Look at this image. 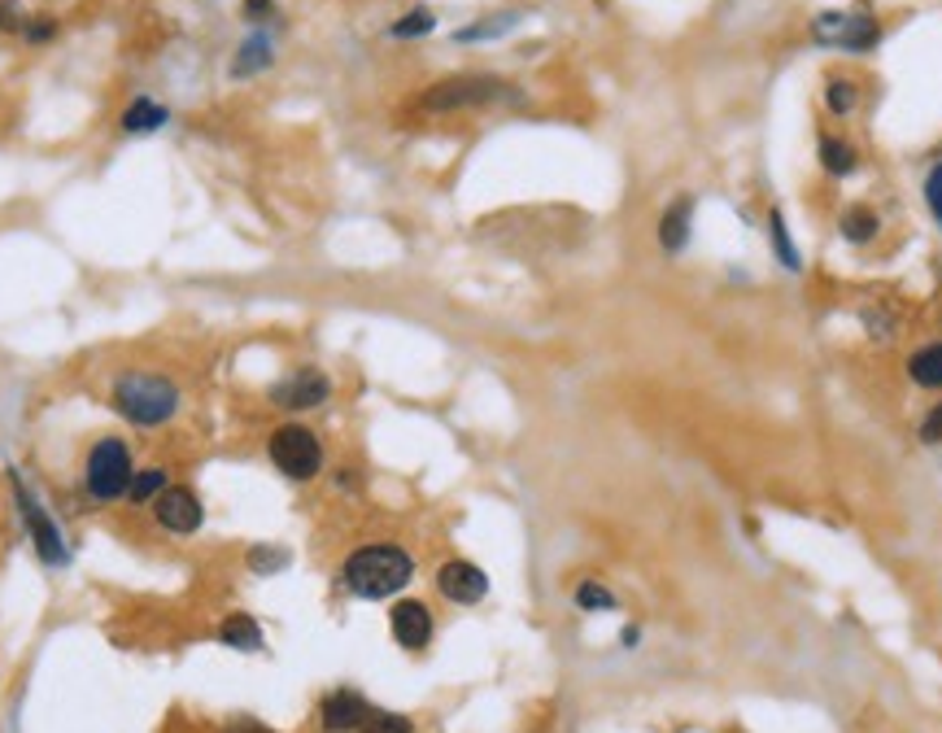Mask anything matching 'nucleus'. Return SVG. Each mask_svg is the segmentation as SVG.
<instances>
[{
	"instance_id": "obj_19",
	"label": "nucleus",
	"mask_w": 942,
	"mask_h": 733,
	"mask_svg": "<svg viewBox=\"0 0 942 733\" xmlns=\"http://www.w3.org/2000/svg\"><path fill=\"white\" fill-rule=\"evenodd\" d=\"M820 166L829 171V175H856V166H860V153L856 145H847V141H838V136H820Z\"/></svg>"
},
{
	"instance_id": "obj_14",
	"label": "nucleus",
	"mask_w": 942,
	"mask_h": 733,
	"mask_svg": "<svg viewBox=\"0 0 942 733\" xmlns=\"http://www.w3.org/2000/svg\"><path fill=\"white\" fill-rule=\"evenodd\" d=\"M271 62H276V44H271V35L253 31V35L236 49V58H231V79H253V74L267 71Z\"/></svg>"
},
{
	"instance_id": "obj_25",
	"label": "nucleus",
	"mask_w": 942,
	"mask_h": 733,
	"mask_svg": "<svg viewBox=\"0 0 942 733\" xmlns=\"http://www.w3.org/2000/svg\"><path fill=\"white\" fill-rule=\"evenodd\" d=\"M825 105H829L838 118H847V114L860 105L856 83H851V79H829V87H825Z\"/></svg>"
},
{
	"instance_id": "obj_5",
	"label": "nucleus",
	"mask_w": 942,
	"mask_h": 733,
	"mask_svg": "<svg viewBox=\"0 0 942 733\" xmlns=\"http://www.w3.org/2000/svg\"><path fill=\"white\" fill-rule=\"evenodd\" d=\"M267 454L297 485H306V481H314L323 472V441H319V433H310L306 424H280V429H271Z\"/></svg>"
},
{
	"instance_id": "obj_11",
	"label": "nucleus",
	"mask_w": 942,
	"mask_h": 733,
	"mask_svg": "<svg viewBox=\"0 0 942 733\" xmlns=\"http://www.w3.org/2000/svg\"><path fill=\"white\" fill-rule=\"evenodd\" d=\"M389 629H393L402 651H424L433 642V611L424 602H415V598H402L389 611Z\"/></svg>"
},
{
	"instance_id": "obj_21",
	"label": "nucleus",
	"mask_w": 942,
	"mask_h": 733,
	"mask_svg": "<svg viewBox=\"0 0 942 733\" xmlns=\"http://www.w3.org/2000/svg\"><path fill=\"white\" fill-rule=\"evenodd\" d=\"M768 240H773V249H777V258H781L786 271H803V258H798L795 240H790V231H786V219H781L777 210L768 215Z\"/></svg>"
},
{
	"instance_id": "obj_30",
	"label": "nucleus",
	"mask_w": 942,
	"mask_h": 733,
	"mask_svg": "<svg viewBox=\"0 0 942 733\" xmlns=\"http://www.w3.org/2000/svg\"><path fill=\"white\" fill-rule=\"evenodd\" d=\"M925 202H930V210H934V219L942 227V162L930 171V179H925Z\"/></svg>"
},
{
	"instance_id": "obj_32",
	"label": "nucleus",
	"mask_w": 942,
	"mask_h": 733,
	"mask_svg": "<svg viewBox=\"0 0 942 733\" xmlns=\"http://www.w3.org/2000/svg\"><path fill=\"white\" fill-rule=\"evenodd\" d=\"M240 13H245V22H267V18H276V0H245L240 4Z\"/></svg>"
},
{
	"instance_id": "obj_17",
	"label": "nucleus",
	"mask_w": 942,
	"mask_h": 733,
	"mask_svg": "<svg viewBox=\"0 0 942 733\" xmlns=\"http://www.w3.org/2000/svg\"><path fill=\"white\" fill-rule=\"evenodd\" d=\"M908 380L921 384V389H942V341L921 345V350L908 359Z\"/></svg>"
},
{
	"instance_id": "obj_12",
	"label": "nucleus",
	"mask_w": 942,
	"mask_h": 733,
	"mask_svg": "<svg viewBox=\"0 0 942 733\" xmlns=\"http://www.w3.org/2000/svg\"><path fill=\"white\" fill-rule=\"evenodd\" d=\"M366 716H371V708H366V699L359 690H332L319 703V725H323V733H359Z\"/></svg>"
},
{
	"instance_id": "obj_24",
	"label": "nucleus",
	"mask_w": 942,
	"mask_h": 733,
	"mask_svg": "<svg viewBox=\"0 0 942 733\" xmlns=\"http://www.w3.org/2000/svg\"><path fill=\"white\" fill-rule=\"evenodd\" d=\"M289 559H292V555L284 550V546H253L245 564H249V572H258V577H271V572H284V568H289Z\"/></svg>"
},
{
	"instance_id": "obj_3",
	"label": "nucleus",
	"mask_w": 942,
	"mask_h": 733,
	"mask_svg": "<svg viewBox=\"0 0 942 733\" xmlns=\"http://www.w3.org/2000/svg\"><path fill=\"white\" fill-rule=\"evenodd\" d=\"M132 476H136V463H132V445L123 437H101L83 458V489L92 503L127 498Z\"/></svg>"
},
{
	"instance_id": "obj_4",
	"label": "nucleus",
	"mask_w": 942,
	"mask_h": 733,
	"mask_svg": "<svg viewBox=\"0 0 942 733\" xmlns=\"http://www.w3.org/2000/svg\"><path fill=\"white\" fill-rule=\"evenodd\" d=\"M510 96H515V87L498 74H449L420 96V105L428 114H449V110H476V105H494Z\"/></svg>"
},
{
	"instance_id": "obj_29",
	"label": "nucleus",
	"mask_w": 942,
	"mask_h": 733,
	"mask_svg": "<svg viewBox=\"0 0 942 733\" xmlns=\"http://www.w3.org/2000/svg\"><path fill=\"white\" fill-rule=\"evenodd\" d=\"M860 319H865V328H869L872 341H890V337H894V319H890L886 310H865Z\"/></svg>"
},
{
	"instance_id": "obj_26",
	"label": "nucleus",
	"mask_w": 942,
	"mask_h": 733,
	"mask_svg": "<svg viewBox=\"0 0 942 733\" xmlns=\"http://www.w3.org/2000/svg\"><path fill=\"white\" fill-rule=\"evenodd\" d=\"M577 607L580 611H615V593L607 586H598V581H580Z\"/></svg>"
},
{
	"instance_id": "obj_31",
	"label": "nucleus",
	"mask_w": 942,
	"mask_h": 733,
	"mask_svg": "<svg viewBox=\"0 0 942 733\" xmlns=\"http://www.w3.org/2000/svg\"><path fill=\"white\" fill-rule=\"evenodd\" d=\"M53 31H58V22H53V18H44V13H35V18L27 22V31H22V35H27L31 44H44V40H53Z\"/></svg>"
},
{
	"instance_id": "obj_6",
	"label": "nucleus",
	"mask_w": 942,
	"mask_h": 733,
	"mask_svg": "<svg viewBox=\"0 0 942 733\" xmlns=\"http://www.w3.org/2000/svg\"><path fill=\"white\" fill-rule=\"evenodd\" d=\"M9 485H13L18 512H22V524H27L31 541H35V550H40V559H44V564H53V568L71 564V550H66V541H62V528L49 519V512L40 507V498L22 485V476H18V472H9Z\"/></svg>"
},
{
	"instance_id": "obj_10",
	"label": "nucleus",
	"mask_w": 942,
	"mask_h": 733,
	"mask_svg": "<svg viewBox=\"0 0 942 733\" xmlns=\"http://www.w3.org/2000/svg\"><path fill=\"white\" fill-rule=\"evenodd\" d=\"M436 589H441L449 602L472 607V602H480V598L489 593V577H485V568H476V564H467V559H449V564L436 568Z\"/></svg>"
},
{
	"instance_id": "obj_15",
	"label": "nucleus",
	"mask_w": 942,
	"mask_h": 733,
	"mask_svg": "<svg viewBox=\"0 0 942 733\" xmlns=\"http://www.w3.org/2000/svg\"><path fill=\"white\" fill-rule=\"evenodd\" d=\"M166 123H170V110H166V105H157V101H148V96H136V101L123 110V118H118V127H123L127 136L162 132Z\"/></svg>"
},
{
	"instance_id": "obj_34",
	"label": "nucleus",
	"mask_w": 942,
	"mask_h": 733,
	"mask_svg": "<svg viewBox=\"0 0 942 733\" xmlns=\"http://www.w3.org/2000/svg\"><path fill=\"white\" fill-rule=\"evenodd\" d=\"M236 733H271V730H262V725H249V721H245V725H236Z\"/></svg>"
},
{
	"instance_id": "obj_18",
	"label": "nucleus",
	"mask_w": 942,
	"mask_h": 733,
	"mask_svg": "<svg viewBox=\"0 0 942 733\" xmlns=\"http://www.w3.org/2000/svg\"><path fill=\"white\" fill-rule=\"evenodd\" d=\"M166 489H170V472H166V467H136L127 498H132L136 507H153L157 494H166Z\"/></svg>"
},
{
	"instance_id": "obj_2",
	"label": "nucleus",
	"mask_w": 942,
	"mask_h": 733,
	"mask_svg": "<svg viewBox=\"0 0 942 733\" xmlns=\"http://www.w3.org/2000/svg\"><path fill=\"white\" fill-rule=\"evenodd\" d=\"M415 577V559L411 550L393 546V541H375V546H359L345 564H341V586L350 589L354 598H366V602H380V598H393L411 586Z\"/></svg>"
},
{
	"instance_id": "obj_28",
	"label": "nucleus",
	"mask_w": 942,
	"mask_h": 733,
	"mask_svg": "<svg viewBox=\"0 0 942 733\" xmlns=\"http://www.w3.org/2000/svg\"><path fill=\"white\" fill-rule=\"evenodd\" d=\"M27 22H31V13H27L18 0H0V31L22 35V31H27Z\"/></svg>"
},
{
	"instance_id": "obj_20",
	"label": "nucleus",
	"mask_w": 942,
	"mask_h": 733,
	"mask_svg": "<svg viewBox=\"0 0 942 733\" xmlns=\"http://www.w3.org/2000/svg\"><path fill=\"white\" fill-rule=\"evenodd\" d=\"M877 227H881V219L872 215L869 206H851V210H842V219H838L842 240H851V245H869L872 236H877Z\"/></svg>"
},
{
	"instance_id": "obj_9",
	"label": "nucleus",
	"mask_w": 942,
	"mask_h": 733,
	"mask_svg": "<svg viewBox=\"0 0 942 733\" xmlns=\"http://www.w3.org/2000/svg\"><path fill=\"white\" fill-rule=\"evenodd\" d=\"M153 519H157L166 533H175V537H193V533L206 524V507H201V498H197L188 485H170L166 494H157Z\"/></svg>"
},
{
	"instance_id": "obj_27",
	"label": "nucleus",
	"mask_w": 942,
	"mask_h": 733,
	"mask_svg": "<svg viewBox=\"0 0 942 733\" xmlns=\"http://www.w3.org/2000/svg\"><path fill=\"white\" fill-rule=\"evenodd\" d=\"M359 733H415V725L402 712H371Z\"/></svg>"
},
{
	"instance_id": "obj_33",
	"label": "nucleus",
	"mask_w": 942,
	"mask_h": 733,
	"mask_svg": "<svg viewBox=\"0 0 942 733\" xmlns=\"http://www.w3.org/2000/svg\"><path fill=\"white\" fill-rule=\"evenodd\" d=\"M921 441H925V445H942V402L921 420Z\"/></svg>"
},
{
	"instance_id": "obj_1",
	"label": "nucleus",
	"mask_w": 942,
	"mask_h": 733,
	"mask_svg": "<svg viewBox=\"0 0 942 733\" xmlns=\"http://www.w3.org/2000/svg\"><path fill=\"white\" fill-rule=\"evenodd\" d=\"M110 406L132 429H162L179 415V384L157 371H123L110 384Z\"/></svg>"
},
{
	"instance_id": "obj_16",
	"label": "nucleus",
	"mask_w": 942,
	"mask_h": 733,
	"mask_svg": "<svg viewBox=\"0 0 942 733\" xmlns=\"http://www.w3.org/2000/svg\"><path fill=\"white\" fill-rule=\"evenodd\" d=\"M218 642L231 647V651H262V624L249 611H231L218 624Z\"/></svg>"
},
{
	"instance_id": "obj_8",
	"label": "nucleus",
	"mask_w": 942,
	"mask_h": 733,
	"mask_svg": "<svg viewBox=\"0 0 942 733\" xmlns=\"http://www.w3.org/2000/svg\"><path fill=\"white\" fill-rule=\"evenodd\" d=\"M267 398L280 411H319L332 398V380L319 366H297V371H289L284 380H276L267 389Z\"/></svg>"
},
{
	"instance_id": "obj_22",
	"label": "nucleus",
	"mask_w": 942,
	"mask_h": 733,
	"mask_svg": "<svg viewBox=\"0 0 942 733\" xmlns=\"http://www.w3.org/2000/svg\"><path fill=\"white\" fill-rule=\"evenodd\" d=\"M433 27H436V13H433V9H424V4H420V9L402 13V18H397V22L389 27V35H393V40H420V35H428Z\"/></svg>"
},
{
	"instance_id": "obj_7",
	"label": "nucleus",
	"mask_w": 942,
	"mask_h": 733,
	"mask_svg": "<svg viewBox=\"0 0 942 733\" xmlns=\"http://www.w3.org/2000/svg\"><path fill=\"white\" fill-rule=\"evenodd\" d=\"M811 35L820 44L842 49V53H865V49H872L881 40V27H877V18H869V13H820L811 22Z\"/></svg>"
},
{
	"instance_id": "obj_23",
	"label": "nucleus",
	"mask_w": 942,
	"mask_h": 733,
	"mask_svg": "<svg viewBox=\"0 0 942 733\" xmlns=\"http://www.w3.org/2000/svg\"><path fill=\"white\" fill-rule=\"evenodd\" d=\"M515 22H519V13H498V18H489V22L463 27V31L454 35V40H458V44H476V40H498V35H507Z\"/></svg>"
},
{
	"instance_id": "obj_13",
	"label": "nucleus",
	"mask_w": 942,
	"mask_h": 733,
	"mask_svg": "<svg viewBox=\"0 0 942 733\" xmlns=\"http://www.w3.org/2000/svg\"><path fill=\"white\" fill-rule=\"evenodd\" d=\"M690 223H694V197H676L659 219V245L667 254H681L690 245Z\"/></svg>"
}]
</instances>
